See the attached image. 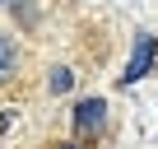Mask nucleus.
I'll return each mask as SVG.
<instances>
[{
	"mask_svg": "<svg viewBox=\"0 0 158 149\" xmlns=\"http://www.w3.org/2000/svg\"><path fill=\"white\" fill-rule=\"evenodd\" d=\"M153 56H158V37H153V33H139V37H135V51H130V61H126L121 84L144 79V74H149V65H153Z\"/></svg>",
	"mask_w": 158,
	"mask_h": 149,
	"instance_id": "nucleus-1",
	"label": "nucleus"
},
{
	"mask_svg": "<svg viewBox=\"0 0 158 149\" xmlns=\"http://www.w3.org/2000/svg\"><path fill=\"white\" fill-rule=\"evenodd\" d=\"M102 121H107V103L102 98H84V103L74 107V130L79 135H98Z\"/></svg>",
	"mask_w": 158,
	"mask_h": 149,
	"instance_id": "nucleus-2",
	"label": "nucleus"
},
{
	"mask_svg": "<svg viewBox=\"0 0 158 149\" xmlns=\"http://www.w3.org/2000/svg\"><path fill=\"white\" fill-rule=\"evenodd\" d=\"M70 84H74V74H70V70H51V93H65Z\"/></svg>",
	"mask_w": 158,
	"mask_h": 149,
	"instance_id": "nucleus-3",
	"label": "nucleus"
},
{
	"mask_svg": "<svg viewBox=\"0 0 158 149\" xmlns=\"http://www.w3.org/2000/svg\"><path fill=\"white\" fill-rule=\"evenodd\" d=\"M10 65H14V51L0 42V79H10Z\"/></svg>",
	"mask_w": 158,
	"mask_h": 149,
	"instance_id": "nucleus-4",
	"label": "nucleus"
},
{
	"mask_svg": "<svg viewBox=\"0 0 158 149\" xmlns=\"http://www.w3.org/2000/svg\"><path fill=\"white\" fill-rule=\"evenodd\" d=\"M0 5H5V0H0Z\"/></svg>",
	"mask_w": 158,
	"mask_h": 149,
	"instance_id": "nucleus-5",
	"label": "nucleus"
}]
</instances>
